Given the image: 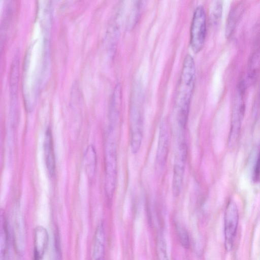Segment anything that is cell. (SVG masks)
Returning a JSON list of instances; mask_svg holds the SVG:
<instances>
[{
  "mask_svg": "<svg viewBox=\"0 0 260 260\" xmlns=\"http://www.w3.org/2000/svg\"><path fill=\"white\" fill-rule=\"evenodd\" d=\"M195 74L193 58L188 54L184 59L176 98L178 123L182 131L185 129L187 122L189 105L195 82Z\"/></svg>",
  "mask_w": 260,
  "mask_h": 260,
  "instance_id": "obj_1",
  "label": "cell"
},
{
  "mask_svg": "<svg viewBox=\"0 0 260 260\" xmlns=\"http://www.w3.org/2000/svg\"><path fill=\"white\" fill-rule=\"evenodd\" d=\"M114 128H109L105 147V191L108 198L114 193L117 179V148Z\"/></svg>",
  "mask_w": 260,
  "mask_h": 260,
  "instance_id": "obj_2",
  "label": "cell"
},
{
  "mask_svg": "<svg viewBox=\"0 0 260 260\" xmlns=\"http://www.w3.org/2000/svg\"><path fill=\"white\" fill-rule=\"evenodd\" d=\"M187 156V146L184 138H180L175 153L173 171L172 188L174 197H178L183 185Z\"/></svg>",
  "mask_w": 260,
  "mask_h": 260,
  "instance_id": "obj_3",
  "label": "cell"
},
{
  "mask_svg": "<svg viewBox=\"0 0 260 260\" xmlns=\"http://www.w3.org/2000/svg\"><path fill=\"white\" fill-rule=\"evenodd\" d=\"M206 34V16L204 8L197 7L193 15L190 27V44L195 53L203 48Z\"/></svg>",
  "mask_w": 260,
  "mask_h": 260,
  "instance_id": "obj_4",
  "label": "cell"
},
{
  "mask_svg": "<svg viewBox=\"0 0 260 260\" xmlns=\"http://www.w3.org/2000/svg\"><path fill=\"white\" fill-rule=\"evenodd\" d=\"M239 222V212L233 201L228 203L224 216V246L227 251L233 248Z\"/></svg>",
  "mask_w": 260,
  "mask_h": 260,
  "instance_id": "obj_5",
  "label": "cell"
},
{
  "mask_svg": "<svg viewBox=\"0 0 260 260\" xmlns=\"http://www.w3.org/2000/svg\"><path fill=\"white\" fill-rule=\"evenodd\" d=\"M130 148L132 153L137 154L141 148L143 136V118L141 108H132L129 118Z\"/></svg>",
  "mask_w": 260,
  "mask_h": 260,
  "instance_id": "obj_6",
  "label": "cell"
},
{
  "mask_svg": "<svg viewBox=\"0 0 260 260\" xmlns=\"http://www.w3.org/2000/svg\"><path fill=\"white\" fill-rule=\"evenodd\" d=\"M170 127L167 121L162 120L159 127V135L156 153V165L161 170L165 166L169 151Z\"/></svg>",
  "mask_w": 260,
  "mask_h": 260,
  "instance_id": "obj_7",
  "label": "cell"
},
{
  "mask_svg": "<svg viewBox=\"0 0 260 260\" xmlns=\"http://www.w3.org/2000/svg\"><path fill=\"white\" fill-rule=\"evenodd\" d=\"M48 234L45 228L42 226L36 227L34 232V260H42L48 243Z\"/></svg>",
  "mask_w": 260,
  "mask_h": 260,
  "instance_id": "obj_8",
  "label": "cell"
},
{
  "mask_svg": "<svg viewBox=\"0 0 260 260\" xmlns=\"http://www.w3.org/2000/svg\"><path fill=\"white\" fill-rule=\"evenodd\" d=\"M105 233L102 223L98 224L95 231L90 260H105Z\"/></svg>",
  "mask_w": 260,
  "mask_h": 260,
  "instance_id": "obj_9",
  "label": "cell"
},
{
  "mask_svg": "<svg viewBox=\"0 0 260 260\" xmlns=\"http://www.w3.org/2000/svg\"><path fill=\"white\" fill-rule=\"evenodd\" d=\"M44 150L48 172L50 176H53L55 170V160L52 136L50 128H48L46 132Z\"/></svg>",
  "mask_w": 260,
  "mask_h": 260,
  "instance_id": "obj_10",
  "label": "cell"
},
{
  "mask_svg": "<svg viewBox=\"0 0 260 260\" xmlns=\"http://www.w3.org/2000/svg\"><path fill=\"white\" fill-rule=\"evenodd\" d=\"M96 160V154L94 147L90 146L87 148L83 158V166L89 178H92L94 176Z\"/></svg>",
  "mask_w": 260,
  "mask_h": 260,
  "instance_id": "obj_11",
  "label": "cell"
},
{
  "mask_svg": "<svg viewBox=\"0 0 260 260\" xmlns=\"http://www.w3.org/2000/svg\"><path fill=\"white\" fill-rule=\"evenodd\" d=\"M8 238L6 226H2L1 233V260H8Z\"/></svg>",
  "mask_w": 260,
  "mask_h": 260,
  "instance_id": "obj_12",
  "label": "cell"
},
{
  "mask_svg": "<svg viewBox=\"0 0 260 260\" xmlns=\"http://www.w3.org/2000/svg\"><path fill=\"white\" fill-rule=\"evenodd\" d=\"M210 10V17L214 23H216L221 15L222 4L221 1H214L211 5Z\"/></svg>",
  "mask_w": 260,
  "mask_h": 260,
  "instance_id": "obj_13",
  "label": "cell"
},
{
  "mask_svg": "<svg viewBox=\"0 0 260 260\" xmlns=\"http://www.w3.org/2000/svg\"><path fill=\"white\" fill-rule=\"evenodd\" d=\"M178 237L181 245L185 248L189 246L188 235L185 229L181 225L178 224L176 226Z\"/></svg>",
  "mask_w": 260,
  "mask_h": 260,
  "instance_id": "obj_14",
  "label": "cell"
},
{
  "mask_svg": "<svg viewBox=\"0 0 260 260\" xmlns=\"http://www.w3.org/2000/svg\"><path fill=\"white\" fill-rule=\"evenodd\" d=\"M158 260H169L165 241L160 238L157 244Z\"/></svg>",
  "mask_w": 260,
  "mask_h": 260,
  "instance_id": "obj_15",
  "label": "cell"
},
{
  "mask_svg": "<svg viewBox=\"0 0 260 260\" xmlns=\"http://www.w3.org/2000/svg\"><path fill=\"white\" fill-rule=\"evenodd\" d=\"M252 180L255 183L260 182V147L253 169L252 174Z\"/></svg>",
  "mask_w": 260,
  "mask_h": 260,
  "instance_id": "obj_16",
  "label": "cell"
}]
</instances>
